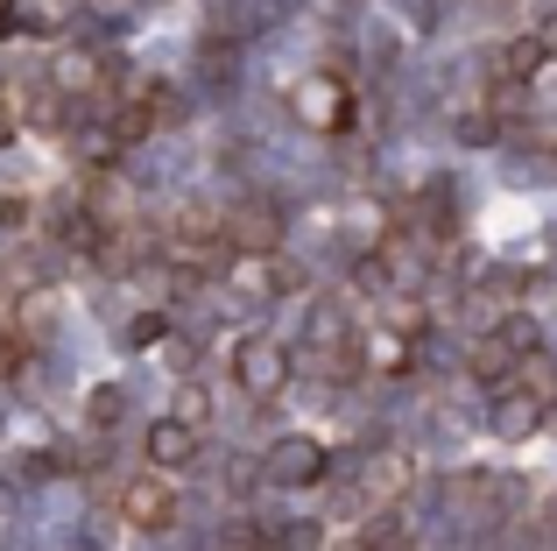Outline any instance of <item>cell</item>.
I'll return each mask as SVG.
<instances>
[{"label":"cell","instance_id":"1","mask_svg":"<svg viewBox=\"0 0 557 551\" xmlns=\"http://www.w3.org/2000/svg\"><path fill=\"white\" fill-rule=\"evenodd\" d=\"M233 382H240L247 396H275V389L289 382V346L283 340H240V354H233Z\"/></svg>","mask_w":557,"mask_h":551},{"label":"cell","instance_id":"2","mask_svg":"<svg viewBox=\"0 0 557 551\" xmlns=\"http://www.w3.org/2000/svg\"><path fill=\"white\" fill-rule=\"evenodd\" d=\"M121 516L135 530H170L177 524V488H170L163 474H135V481L121 488Z\"/></svg>","mask_w":557,"mask_h":551},{"label":"cell","instance_id":"3","mask_svg":"<svg viewBox=\"0 0 557 551\" xmlns=\"http://www.w3.org/2000/svg\"><path fill=\"white\" fill-rule=\"evenodd\" d=\"M536 340H544V332H536V318H502V326L480 340L473 368H480V375H508V368H522V360L536 354Z\"/></svg>","mask_w":557,"mask_h":551},{"label":"cell","instance_id":"4","mask_svg":"<svg viewBox=\"0 0 557 551\" xmlns=\"http://www.w3.org/2000/svg\"><path fill=\"white\" fill-rule=\"evenodd\" d=\"M219 241L240 255H275V241H283V220H275L269 206H240L226 226H219Z\"/></svg>","mask_w":557,"mask_h":551},{"label":"cell","instance_id":"5","mask_svg":"<svg viewBox=\"0 0 557 551\" xmlns=\"http://www.w3.org/2000/svg\"><path fill=\"white\" fill-rule=\"evenodd\" d=\"M269 474L283 488H304V481H318L325 474V445L318 439H275V453H269Z\"/></svg>","mask_w":557,"mask_h":551},{"label":"cell","instance_id":"6","mask_svg":"<svg viewBox=\"0 0 557 551\" xmlns=\"http://www.w3.org/2000/svg\"><path fill=\"white\" fill-rule=\"evenodd\" d=\"M198 460V431L184 425V417H156L149 431V467H190Z\"/></svg>","mask_w":557,"mask_h":551},{"label":"cell","instance_id":"7","mask_svg":"<svg viewBox=\"0 0 557 551\" xmlns=\"http://www.w3.org/2000/svg\"><path fill=\"white\" fill-rule=\"evenodd\" d=\"M219 248H226V241H219V226H205L198 212H190V220L177 226V241H170V255H177L184 269H212V262H219Z\"/></svg>","mask_w":557,"mask_h":551},{"label":"cell","instance_id":"8","mask_svg":"<svg viewBox=\"0 0 557 551\" xmlns=\"http://www.w3.org/2000/svg\"><path fill=\"white\" fill-rule=\"evenodd\" d=\"M536 417H544V403H536L530 389H508V396L494 403V439H530Z\"/></svg>","mask_w":557,"mask_h":551},{"label":"cell","instance_id":"9","mask_svg":"<svg viewBox=\"0 0 557 551\" xmlns=\"http://www.w3.org/2000/svg\"><path fill=\"white\" fill-rule=\"evenodd\" d=\"M502 64H508V78H530V71H544V50H536V36L508 42V50H502Z\"/></svg>","mask_w":557,"mask_h":551},{"label":"cell","instance_id":"10","mask_svg":"<svg viewBox=\"0 0 557 551\" xmlns=\"http://www.w3.org/2000/svg\"><path fill=\"white\" fill-rule=\"evenodd\" d=\"M121 417V389H92V425H113Z\"/></svg>","mask_w":557,"mask_h":551},{"label":"cell","instance_id":"11","mask_svg":"<svg viewBox=\"0 0 557 551\" xmlns=\"http://www.w3.org/2000/svg\"><path fill=\"white\" fill-rule=\"evenodd\" d=\"M536 50H544V64H550V57H557V14H550L544 28H536Z\"/></svg>","mask_w":557,"mask_h":551}]
</instances>
